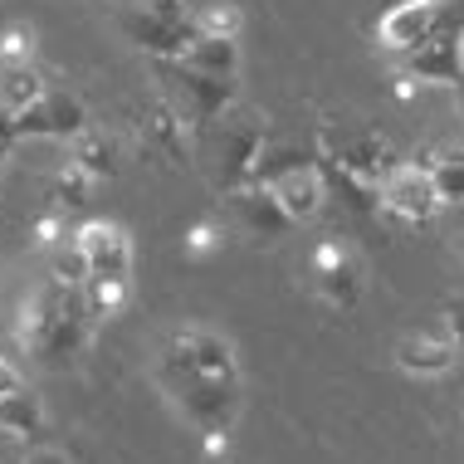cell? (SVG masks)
<instances>
[{
    "mask_svg": "<svg viewBox=\"0 0 464 464\" xmlns=\"http://www.w3.org/2000/svg\"><path fill=\"white\" fill-rule=\"evenodd\" d=\"M255 181L269 186V191L279 196V206L288 210V220H294V225L318 220L323 206L333 200L318 157H304L298 147H279V152H269V147H265V157H259V167H255Z\"/></svg>",
    "mask_w": 464,
    "mask_h": 464,
    "instance_id": "1",
    "label": "cell"
},
{
    "mask_svg": "<svg viewBox=\"0 0 464 464\" xmlns=\"http://www.w3.org/2000/svg\"><path fill=\"white\" fill-rule=\"evenodd\" d=\"M313 157L328 161V167L353 171L357 181L376 186V191H382V181L392 177V167L401 161V152L376 128H337V122H323L318 128V152Z\"/></svg>",
    "mask_w": 464,
    "mask_h": 464,
    "instance_id": "2",
    "label": "cell"
},
{
    "mask_svg": "<svg viewBox=\"0 0 464 464\" xmlns=\"http://www.w3.org/2000/svg\"><path fill=\"white\" fill-rule=\"evenodd\" d=\"M157 73L161 83H167V98L181 108V118L191 122V128H216L225 112L235 108V79H216V73H200V69H186L181 59H157Z\"/></svg>",
    "mask_w": 464,
    "mask_h": 464,
    "instance_id": "3",
    "label": "cell"
},
{
    "mask_svg": "<svg viewBox=\"0 0 464 464\" xmlns=\"http://www.w3.org/2000/svg\"><path fill=\"white\" fill-rule=\"evenodd\" d=\"M304 265H308L318 304H328L337 313H353L362 304V294H367V269H362V259L337 240V235H323V240L308 249Z\"/></svg>",
    "mask_w": 464,
    "mask_h": 464,
    "instance_id": "4",
    "label": "cell"
},
{
    "mask_svg": "<svg viewBox=\"0 0 464 464\" xmlns=\"http://www.w3.org/2000/svg\"><path fill=\"white\" fill-rule=\"evenodd\" d=\"M376 210H382L386 220H396V225L420 230V225H430L445 206H440V191H435L430 171L416 167L411 157H401L392 167V177L382 181V191H376Z\"/></svg>",
    "mask_w": 464,
    "mask_h": 464,
    "instance_id": "5",
    "label": "cell"
},
{
    "mask_svg": "<svg viewBox=\"0 0 464 464\" xmlns=\"http://www.w3.org/2000/svg\"><path fill=\"white\" fill-rule=\"evenodd\" d=\"M157 367H181V372H200L216 376V382H240V357H235V343L216 328H177L161 343V362Z\"/></svg>",
    "mask_w": 464,
    "mask_h": 464,
    "instance_id": "6",
    "label": "cell"
},
{
    "mask_svg": "<svg viewBox=\"0 0 464 464\" xmlns=\"http://www.w3.org/2000/svg\"><path fill=\"white\" fill-rule=\"evenodd\" d=\"M265 142H269V118L265 112H240V108L225 112L220 118V177H216L220 191H235V186L255 181Z\"/></svg>",
    "mask_w": 464,
    "mask_h": 464,
    "instance_id": "7",
    "label": "cell"
},
{
    "mask_svg": "<svg viewBox=\"0 0 464 464\" xmlns=\"http://www.w3.org/2000/svg\"><path fill=\"white\" fill-rule=\"evenodd\" d=\"M83 128H89V108L59 89H49L40 103H30L24 112H10L15 142H73Z\"/></svg>",
    "mask_w": 464,
    "mask_h": 464,
    "instance_id": "8",
    "label": "cell"
},
{
    "mask_svg": "<svg viewBox=\"0 0 464 464\" xmlns=\"http://www.w3.org/2000/svg\"><path fill=\"white\" fill-rule=\"evenodd\" d=\"M225 206H230L235 235H245V240H255V245H274V240H284V235L294 230V220H288V210L279 206V196H274L269 186H259V181L225 191Z\"/></svg>",
    "mask_w": 464,
    "mask_h": 464,
    "instance_id": "9",
    "label": "cell"
},
{
    "mask_svg": "<svg viewBox=\"0 0 464 464\" xmlns=\"http://www.w3.org/2000/svg\"><path fill=\"white\" fill-rule=\"evenodd\" d=\"M396 69L411 73L420 89H425V83H440V89H464V34L435 30L430 40H425L416 54L401 59Z\"/></svg>",
    "mask_w": 464,
    "mask_h": 464,
    "instance_id": "10",
    "label": "cell"
},
{
    "mask_svg": "<svg viewBox=\"0 0 464 464\" xmlns=\"http://www.w3.org/2000/svg\"><path fill=\"white\" fill-rule=\"evenodd\" d=\"M118 24H122V34H128L142 54H152V59H181L186 44L200 34L196 20H161V15H147V10H137V5L122 10Z\"/></svg>",
    "mask_w": 464,
    "mask_h": 464,
    "instance_id": "11",
    "label": "cell"
},
{
    "mask_svg": "<svg viewBox=\"0 0 464 464\" xmlns=\"http://www.w3.org/2000/svg\"><path fill=\"white\" fill-rule=\"evenodd\" d=\"M73 245L89 255L93 274H108V279H132V235L122 230L118 220H83L73 230Z\"/></svg>",
    "mask_w": 464,
    "mask_h": 464,
    "instance_id": "12",
    "label": "cell"
},
{
    "mask_svg": "<svg viewBox=\"0 0 464 464\" xmlns=\"http://www.w3.org/2000/svg\"><path fill=\"white\" fill-rule=\"evenodd\" d=\"M435 34V0H396L382 20H376V44L386 54L406 59Z\"/></svg>",
    "mask_w": 464,
    "mask_h": 464,
    "instance_id": "13",
    "label": "cell"
},
{
    "mask_svg": "<svg viewBox=\"0 0 464 464\" xmlns=\"http://www.w3.org/2000/svg\"><path fill=\"white\" fill-rule=\"evenodd\" d=\"M396 367L406 376H420V382H430V376H450L459 362V347L450 343L445 333H406L396 337Z\"/></svg>",
    "mask_w": 464,
    "mask_h": 464,
    "instance_id": "14",
    "label": "cell"
},
{
    "mask_svg": "<svg viewBox=\"0 0 464 464\" xmlns=\"http://www.w3.org/2000/svg\"><path fill=\"white\" fill-rule=\"evenodd\" d=\"M191 122L181 118V108L171 103L167 93L157 98L152 108H147V122H142V142L152 147V152H161V157H171V161H181L186 152H191Z\"/></svg>",
    "mask_w": 464,
    "mask_h": 464,
    "instance_id": "15",
    "label": "cell"
},
{
    "mask_svg": "<svg viewBox=\"0 0 464 464\" xmlns=\"http://www.w3.org/2000/svg\"><path fill=\"white\" fill-rule=\"evenodd\" d=\"M44 401L30 392V386H20V392L0 396V435H10V440H34V435H44Z\"/></svg>",
    "mask_w": 464,
    "mask_h": 464,
    "instance_id": "16",
    "label": "cell"
},
{
    "mask_svg": "<svg viewBox=\"0 0 464 464\" xmlns=\"http://www.w3.org/2000/svg\"><path fill=\"white\" fill-rule=\"evenodd\" d=\"M186 69L216 73V79H240V40H216V34H196L181 54Z\"/></svg>",
    "mask_w": 464,
    "mask_h": 464,
    "instance_id": "17",
    "label": "cell"
},
{
    "mask_svg": "<svg viewBox=\"0 0 464 464\" xmlns=\"http://www.w3.org/2000/svg\"><path fill=\"white\" fill-rule=\"evenodd\" d=\"M69 157L79 161L83 171H93L98 181H108V177H118L122 147H118V137H112V132H103V128H83V132L69 142Z\"/></svg>",
    "mask_w": 464,
    "mask_h": 464,
    "instance_id": "18",
    "label": "cell"
},
{
    "mask_svg": "<svg viewBox=\"0 0 464 464\" xmlns=\"http://www.w3.org/2000/svg\"><path fill=\"white\" fill-rule=\"evenodd\" d=\"M79 294H83V308H89L93 323H112V318H122L128 304H132V279H108V274H93Z\"/></svg>",
    "mask_w": 464,
    "mask_h": 464,
    "instance_id": "19",
    "label": "cell"
},
{
    "mask_svg": "<svg viewBox=\"0 0 464 464\" xmlns=\"http://www.w3.org/2000/svg\"><path fill=\"white\" fill-rule=\"evenodd\" d=\"M44 93H49V83L34 64H0V108L5 112H24L30 103H40Z\"/></svg>",
    "mask_w": 464,
    "mask_h": 464,
    "instance_id": "20",
    "label": "cell"
},
{
    "mask_svg": "<svg viewBox=\"0 0 464 464\" xmlns=\"http://www.w3.org/2000/svg\"><path fill=\"white\" fill-rule=\"evenodd\" d=\"M93 186H98L93 171H83L73 157H64V161H59V171L49 177V206H59V210H83V206L93 200Z\"/></svg>",
    "mask_w": 464,
    "mask_h": 464,
    "instance_id": "21",
    "label": "cell"
},
{
    "mask_svg": "<svg viewBox=\"0 0 464 464\" xmlns=\"http://www.w3.org/2000/svg\"><path fill=\"white\" fill-rule=\"evenodd\" d=\"M430 177H435V191H440V206L464 210V147H440Z\"/></svg>",
    "mask_w": 464,
    "mask_h": 464,
    "instance_id": "22",
    "label": "cell"
},
{
    "mask_svg": "<svg viewBox=\"0 0 464 464\" xmlns=\"http://www.w3.org/2000/svg\"><path fill=\"white\" fill-rule=\"evenodd\" d=\"M191 20H196V30H200V34H216V40H240V34H245V10H240V5H230V0L200 5Z\"/></svg>",
    "mask_w": 464,
    "mask_h": 464,
    "instance_id": "23",
    "label": "cell"
},
{
    "mask_svg": "<svg viewBox=\"0 0 464 464\" xmlns=\"http://www.w3.org/2000/svg\"><path fill=\"white\" fill-rule=\"evenodd\" d=\"M49 279L54 284H69V288H83L93 279V269H89V255H83L79 245H73V235L59 249H49Z\"/></svg>",
    "mask_w": 464,
    "mask_h": 464,
    "instance_id": "24",
    "label": "cell"
},
{
    "mask_svg": "<svg viewBox=\"0 0 464 464\" xmlns=\"http://www.w3.org/2000/svg\"><path fill=\"white\" fill-rule=\"evenodd\" d=\"M34 49H40V40H34L30 24H5L0 30V64H34Z\"/></svg>",
    "mask_w": 464,
    "mask_h": 464,
    "instance_id": "25",
    "label": "cell"
},
{
    "mask_svg": "<svg viewBox=\"0 0 464 464\" xmlns=\"http://www.w3.org/2000/svg\"><path fill=\"white\" fill-rule=\"evenodd\" d=\"M64 216H69V210H59V206H49L44 216H34V225H30V245H34V249H59V245H64V240H69Z\"/></svg>",
    "mask_w": 464,
    "mask_h": 464,
    "instance_id": "26",
    "label": "cell"
},
{
    "mask_svg": "<svg viewBox=\"0 0 464 464\" xmlns=\"http://www.w3.org/2000/svg\"><path fill=\"white\" fill-rule=\"evenodd\" d=\"M216 249H225V225L220 220H196L191 230H186V255L191 259H206V255H216Z\"/></svg>",
    "mask_w": 464,
    "mask_h": 464,
    "instance_id": "27",
    "label": "cell"
},
{
    "mask_svg": "<svg viewBox=\"0 0 464 464\" xmlns=\"http://www.w3.org/2000/svg\"><path fill=\"white\" fill-rule=\"evenodd\" d=\"M440 333L459 347V357H464V294H450L440 304Z\"/></svg>",
    "mask_w": 464,
    "mask_h": 464,
    "instance_id": "28",
    "label": "cell"
},
{
    "mask_svg": "<svg viewBox=\"0 0 464 464\" xmlns=\"http://www.w3.org/2000/svg\"><path fill=\"white\" fill-rule=\"evenodd\" d=\"M435 30L464 34V0H435Z\"/></svg>",
    "mask_w": 464,
    "mask_h": 464,
    "instance_id": "29",
    "label": "cell"
},
{
    "mask_svg": "<svg viewBox=\"0 0 464 464\" xmlns=\"http://www.w3.org/2000/svg\"><path fill=\"white\" fill-rule=\"evenodd\" d=\"M20 464H73V459H69V450H59V445H30Z\"/></svg>",
    "mask_w": 464,
    "mask_h": 464,
    "instance_id": "30",
    "label": "cell"
},
{
    "mask_svg": "<svg viewBox=\"0 0 464 464\" xmlns=\"http://www.w3.org/2000/svg\"><path fill=\"white\" fill-rule=\"evenodd\" d=\"M200 450H206V459H225L230 455V430H200Z\"/></svg>",
    "mask_w": 464,
    "mask_h": 464,
    "instance_id": "31",
    "label": "cell"
},
{
    "mask_svg": "<svg viewBox=\"0 0 464 464\" xmlns=\"http://www.w3.org/2000/svg\"><path fill=\"white\" fill-rule=\"evenodd\" d=\"M24 386V376H20V367L10 362L5 353H0V396H10V392H20Z\"/></svg>",
    "mask_w": 464,
    "mask_h": 464,
    "instance_id": "32",
    "label": "cell"
},
{
    "mask_svg": "<svg viewBox=\"0 0 464 464\" xmlns=\"http://www.w3.org/2000/svg\"><path fill=\"white\" fill-rule=\"evenodd\" d=\"M5 167H10V137H0V177H5Z\"/></svg>",
    "mask_w": 464,
    "mask_h": 464,
    "instance_id": "33",
    "label": "cell"
},
{
    "mask_svg": "<svg viewBox=\"0 0 464 464\" xmlns=\"http://www.w3.org/2000/svg\"><path fill=\"white\" fill-rule=\"evenodd\" d=\"M455 255H459V259H464V230H459V235H455Z\"/></svg>",
    "mask_w": 464,
    "mask_h": 464,
    "instance_id": "34",
    "label": "cell"
},
{
    "mask_svg": "<svg viewBox=\"0 0 464 464\" xmlns=\"http://www.w3.org/2000/svg\"><path fill=\"white\" fill-rule=\"evenodd\" d=\"M455 103H459V122H464V89H455Z\"/></svg>",
    "mask_w": 464,
    "mask_h": 464,
    "instance_id": "35",
    "label": "cell"
}]
</instances>
